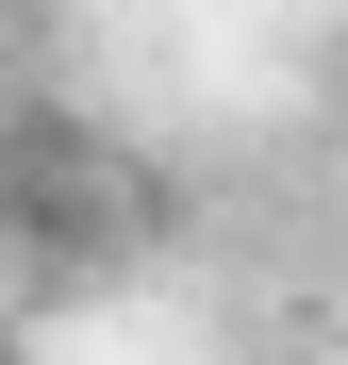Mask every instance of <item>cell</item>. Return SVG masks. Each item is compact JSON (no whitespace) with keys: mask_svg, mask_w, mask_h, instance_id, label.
I'll return each mask as SVG.
<instances>
[{"mask_svg":"<svg viewBox=\"0 0 348 365\" xmlns=\"http://www.w3.org/2000/svg\"><path fill=\"white\" fill-rule=\"evenodd\" d=\"M0 365H17V349H0Z\"/></svg>","mask_w":348,"mask_h":365,"instance_id":"obj_1","label":"cell"}]
</instances>
